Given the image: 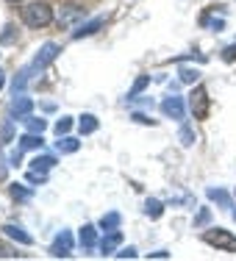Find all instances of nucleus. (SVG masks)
I'll use <instances>...</instances> for the list:
<instances>
[{
    "instance_id": "32",
    "label": "nucleus",
    "mask_w": 236,
    "mask_h": 261,
    "mask_svg": "<svg viewBox=\"0 0 236 261\" xmlns=\"http://www.w3.org/2000/svg\"><path fill=\"white\" fill-rule=\"evenodd\" d=\"M222 59H225V61H236V45L225 47V50H222Z\"/></svg>"
},
{
    "instance_id": "9",
    "label": "nucleus",
    "mask_w": 236,
    "mask_h": 261,
    "mask_svg": "<svg viewBox=\"0 0 236 261\" xmlns=\"http://www.w3.org/2000/svg\"><path fill=\"white\" fill-rule=\"evenodd\" d=\"M3 233L9 236V239L20 242V245H25V247L34 245V236L25 233V228H22V225H17V222H6V225H3Z\"/></svg>"
},
{
    "instance_id": "38",
    "label": "nucleus",
    "mask_w": 236,
    "mask_h": 261,
    "mask_svg": "<svg viewBox=\"0 0 236 261\" xmlns=\"http://www.w3.org/2000/svg\"><path fill=\"white\" fill-rule=\"evenodd\" d=\"M233 220H236V211H233Z\"/></svg>"
},
{
    "instance_id": "1",
    "label": "nucleus",
    "mask_w": 236,
    "mask_h": 261,
    "mask_svg": "<svg viewBox=\"0 0 236 261\" xmlns=\"http://www.w3.org/2000/svg\"><path fill=\"white\" fill-rule=\"evenodd\" d=\"M22 22L28 28H47L53 22V9L47 3H28L22 9Z\"/></svg>"
},
{
    "instance_id": "8",
    "label": "nucleus",
    "mask_w": 236,
    "mask_h": 261,
    "mask_svg": "<svg viewBox=\"0 0 236 261\" xmlns=\"http://www.w3.org/2000/svg\"><path fill=\"white\" fill-rule=\"evenodd\" d=\"M106 25V17H92V20H86V22H81V25L72 31V39H86V36H92V34H97Z\"/></svg>"
},
{
    "instance_id": "11",
    "label": "nucleus",
    "mask_w": 236,
    "mask_h": 261,
    "mask_svg": "<svg viewBox=\"0 0 236 261\" xmlns=\"http://www.w3.org/2000/svg\"><path fill=\"white\" fill-rule=\"evenodd\" d=\"M206 197H208V200H214V203H220L222 208H233V200H231V195H228L225 189H214V186H208Z\"/></svg>"
},
{
    "instance_id": "29",
    "label": "nucleus",
    "mask_w": 236,
    "mask_h": 261,
    "mask_svg": "<svg viewBox=\"0 0 236 261\" xmlns=\"http://www.w3.org/2000/svg\"><path fill=\"white\" fill-rule=\"evenodd\" d=\"M131 120L139 122V125H156V120H153V117H147V114H142V111H134Z\"/></svg>"
},
{
    "instance_id": "30",
    "label": "nucleus",
    "mask_w": 236,
    "mask_h": 261,
    "mask_svg": "<svg viewBox=\"0 0 236 261\" xmlns=\"http://www.w3.org/2000/svg\"><path fill=\"white\" fill-rule=\"evenodd\" d=\"M208 220H211V211H208V208H200V214L195 217V225L200 228V225H206Z\"/></svg>"
},
{
    "instance_id": "17",
    "label": "nucleus",
    "mask_w": 236,
    "mask_h": 261,
    "mask_svg": "<svg viewBox=\"0 0 236 261\" xmlns=\"http://www.w3.org/2000/svg\"><path fill=\"white\" fill-rule=\"evenodd\" d=\"M145 214L150 217V220H159V217L164 214V203L156 200V197H147L145 200Z\"/></svg>"
},
{
    "instance_id": "10",
    "label": "nucleus",
    "mask_w": 236,
    "mask_h": 261,
    "mask_svg": "<svg viewBox=\"0 0 236 261\" xmlns=\"http://www.w3.org/2000/svg\"><path fill=\"white\" fill-rule=\"evenodd\" d=\"M122 245V233L120 228L117 231H106V236L100 239V256H114V250Z\"/></svg>"
},
{
    "instance_id": "26",
    "label": "nucleus",
    "mask_w": 236,
    "mask_h": 261,
    "mask_svg": "<svg viewBox=\"0 0 236 261\" xmlns=\"http://www.w3.org/2000/svg\"><path fill=\"white\" fill-rule=\"evenodd\" d=\"M11 122H14L11 117L3 122V130H0V145H9V142H11Z\"/></svg>"
},
{
    "instance_id": "21",
    "label": "nucleus",
    "mask_w": 236,
    "mask_h": 261,
    "mask_svg": "<svg viewBox=\"0 0 236 261\" xmlns=\"http://www.w3.org/2000/svg\"><path fill=\"white\" fill-rule=\"evenodd\" d=\"M22 122H25V128H28V130H34V134H42V130L47 128V122L42 120V117H31V114H28Z\"/></svg>"
},
{
    "instance_id": "36",
    "label": "nucleus",
    "mask_w": 236,
    "mask_h": 261,
    "mask_svg": "<svg viewBox=\"0 0 236 261\" xmlns=\"http://www.w3.org/2000/svg\"><path fill=\"white\" fill-rule=\"evenodd\" d=\"M3 86H6V72L0 70V89H3Z\"/></svg>"
},
{
    "instance_id": "12",
    "label": "nucleus",
    "mask_w": 236,
    "mask_h": 261,
    "mask_svg": "<svg viewBox=\"0 0 236 261\" xmlns=\"http://www.w3.org/2000/svg\"><path fill=\"white\" fill-rule=\"evenodd\" d=\"M95 245H97V228L86 222V225L81 228V247H84V250H92Z\"/></svg>"
},
{
    "instance_id": "3",
    "label": "nucleus",
    "mask_w": 236,
    "mask_h": 261,
    "mask_svg": "<svg viewBox=\"0 0 236 261\" xmlns=\"http://www.w3.org/2000/svg\"><path fill=\"white\" fill-rule=\"evenodd\" d=\"M189 109H192V114H195V120H206V117H208L211 100H208L206 86L195 84V89H192V95H189Z\"/></svg>"
},
{
    "instance_id": "20",
    "label": "nucleus",
    "mask_w": 236,
    "mask_h": 261,
    "mask_svg": "<svg viewBox=\"0 0 236 261\" xmlns=\"http://www.w3.org/2000/svg\"><path fill=\"white\" fill-rule=\"evenodd\" d=\"M147 84H150V75H139V78H136V81H134V86H131V92H128V103L136 100V97H139V92L145 89Z\"/></svg>"
},
{
    "instance_id": "22",
    "label": "nucleus",
    "mask_w": 236,
    "mask_h": 261,
    "mask_svg": "<svg viewBox=\"0 0 236 261\" xmlns=\"http://www.w3.org/2000/svg\"><path fill=\"white\" fill-rule=\"evenodd\" d=\"M178 139H181V145H183V147H192V145H195V130H192V128L183 122L181 130H178Z\"/></svg>"
},
{
    "instance_id": "2",
    "label": "nucleus",
    "mask_w": 236,
    "mask_h": 261,
    "mask_svg": "<svg viewBox=\"0 0 236 261\" xmlns=\"http://www.w3.org/2000/svg\"><path fill=\"white\" fill-rule=\"evenodd\" d=\"M203 242L222 253H236V236L231 231H225V228H208V231H203Z\"/></svg>"
},
{
    "instance_id": "5",
    "label": "nucleus",
    "mask_w": 236,
    "mask_h": 261,
    "mask_svg": "<svg viewBox=\"0 0 236 261\" xmlns=\"http://www.w3.org/2000/svg\"><path fill=\"white\" fill-rule=\"evenodd\" d=\"M31 111H34V100H31L28 95H22V92H20V95H14V100L9 103V117H11V120H20L22 122Z\"/></svg>"
},
{
    "instance_id": "15",
    "label": "nucleus",
    "mask_w": 236,
    "mask_h": 261,
    "mask_svg": "<svg viewBox=\"0 0 236 261\" xmlns=\"http://www.w3.org/2000/svg\"><path fill=\"white\" fill-rule=\"evenodd\" d=\"M120 225H122V214H120V211H109V214L100 217V228H103V231H117Z\"/></svg>"
},
{
    "instance_id": "31",
    "label": "nucleus",
    "mask_w": 236,
    "mask_h": 261,
    "mask_svg": "<svg viewBox=\"0 0 236 261\" xmlns=\"http://www.w3.org/2000/svg\"><path fill=\"white\" fill-rule=\"evenodd\" d=\"M114 256H117V258H136L139 253H136V247H122L120 253H114Z\"/></svg>"
},
{
    "instance_id": "19",
    "label": "nucleus",
    "mask_w": 236,
    "mask_h": 261,
    "mask_svg": "<svg viewBox=\"0 0 236 261\" xmlns=\"http://www.w3.org/2000/svg\"><path fill=\"white\" fill-rule=\"evenodd\" d=\"M178 81H181V84H197V81H200V70H195V67H181V70H178Z\"/></svg>"
},
{
    "instance_id": "14",
    "label": "nucleus",
    "mask_w": 236,
    "mask_h": 261,
    "mask_svg": "<svg viewBox=\"0 0 236 261\" xmlns=\"http://www.w3.org/2000/svg\"><path fill=\"white\" fill-rule=\"evenodd\" d=\"M97 128H100V122H97V117H95V114H84V117L78 120V130H81V136L95 134Z\"/></svg>"
},
{
    "instance_id": "35",
    "label": "nucleus",
    "mask_w": 236,
    "mask_h": 261,
    "mask_svg": "<svg viewBox=\"0 0 236 261\" xmlns=\"http://www.w3.org/2000/svg\"><path fill=\"white\" fill-rule=\"evenodd\" d=\"M147 258H170V253H167V250H156V253H150Z\"/></svg>"
},
{
    "instance_id": "13",
    "label": "nucleus",
    "mask_w": 236,
    "mask_h": 261,
    "mask_svg": "<svg viewBox=\"0 0 236 261\" xmlns=\"http://www.w3.org/2000/svg\"><path fill=\"white\" fill-rule=\"evenodd\" d=\"M42 145H45L42 134H34V130H28V134L20 136V147H22V150H39Z\"/></svg>"
},
{
    "instance_id": "37",
    "label": "nucleus",
    "mask_w": 236,
    "mask_h": 261,
    "mask_svg": "<svg viewBox=\"0 0 236 261\" xmlns=\"http://www.w3.org/2000/svg\"><path fill=\"white\" fill-rule=\"evenodd\" d=\"M9 3H22V0H9Z\"/></svg>"
},
{
    "instance_id": "28",
    "label": "nucleus",
    "mask_w": 236,
    "mask_h": 261,
    "mask_svg": "<svg viewBox=\"0 0 236 261\" xmlns=\"http://www.w3.org/2000/svg\"><path fill=\"white\" fill-rule=\"evenodd\" d=\"M11 42H14V25H6L0 34V45H11Z\"/></svg>"
},
{
    "instance_id": "24",
    "label": "nucleus",
    "mask_w": 236,
    "mask_h": 261,
    "mask_svg": "<svg viewBox=\"0 0 236 261\" xmlns=\"http://www.w3.org/2000/svg\"><path fill=\"white\" fill-rule=\"evenodd\" d=\"M75 17H84V11H81L78 6H70V9L64 11V14H59V25H67V22L75 20Z\"/></svg>"
},
{
    "instance_id": "7",
    "label": "nucleus",
    "mask_w": 236,
    "mask_h": 261,
    "mask_svg": "<svg viewBox=\"0 0 236 261\" xmlns=\"http://www.w3.org/2000/svg\"><path fill=\"white\" fill-rule=\"evenodd\" d=\"M50 256H53V258H70V256H72V233H70V231H61V233L53 239Z\"/></svg>"
},
{
    "instance_id": "18",
    "label": "nucleus",
    "mask_w": 236,
    "mask_h": 261,
    "mask_svg": "<svg viewBox=\"0 0 236 261\" xmlns=\"http://www.w3.org/2000/svg\"><path fill=\"white\" fill-rule=\"evenodd\" d=\"M56 167V156H36L31 161V170H39V172H50Z\"/></svg>"
},
{
    "instance_id": "16",
    "label": "nucleus",
    "mask_w": 236,
    "mask_h": 261,
    "mask_svg": "<svg viewBox=\"0 0 236 261\" xmlns=\"http://www.w3.org/2000/svg\"><path fill=\"white\" fill-rule=\"evenodd\" d=\"M81 142L75 136H59V142H56V150L59 153H78Z\"/></svg>"
},
{
    "instance_id": "4",
    "label": "nucleus",
    "mask_w": 236,
    "mask_h": 261,
    "mask_svg": "<svg viewBox=\"0 0 236 261\" xmlns=\"http://www.w3.org/2000/svg\"><path fill=\"white\" fill-rule=\"evenodd\" d=\"M59 53H61V47L56 45V42H45V45L36 50L34 56V61H31V67H34L36 72H42V70H47V67L53 64L56 59H59Z\"/></svg>"
},
{
    "instance_id": "23",
    "label": "nucleus",
    "mask_w": 236,
    "mask_h": 261,
    "mask_svg": "<svg viewBox=\"0 0 236 261\" xmlns=\"http://www.w3.org/2000/svg\"><path fill=\"white\" fill-rule=\"evenodd\" d=\"M9 192H11L14 200H28V197H31V189H28V186H22V184H11Z\"/></svg>"
},
{
    "instance_id": "34",
    "label": "nucleus",
    "mask_w": 236,
    "mask_h": 261,
    "mask_svg": "<svg viewBox=\"0 0 236 261\" xmlns=\"http://www.w3.org/2000/svg\"><path fill=\"white\" fill-rule=\"evenodd\" d=\"M14 256H17V253H11L6 245H0V258H14Z\"/></svg>"
},
{
    "instance_id": "27",
    "label": "nucleus",
    "mask_w": 236,
    "mask_h": 261,
    "mask_svg": "<svg viewBox=\"0 0 236 261\" xmlns=\"http://www.w3.org/2000/svg\"><path fill=\"white\" fill-rule=\"evenodd\" d=\"M28 184H45L47 181V172H39V170H28Z\"/></svg>"
},
{
    "instance_id": "25",
    "label": "nucleus",
    "mask_w": 236,
    "mask_h": 261,
    "mask_svg": "<svg viewBox=\"0 0 236 261\" xmlns=\"http://www.w3.org/2000/svg\"><path fill=\"white\" fill-rule=\"evenodd\" d=\"M70 128H72V117H61V120L56 122V134H59V136H67V134H70Z\"/></svg>"
},
{
    "instance_id": "6",
    "label": "nucleus",
    "mask_w": 236,
    "mask_h": 261,
    "mask_svg": "<svg viewBox=\"0 0 236 261\" xmlns=\"http://www.w3.org/2000/svg\"><path fill=\"white\" fill-rule=\"evenodd\" d=\"M161 111H164V117H170V120H183V117H186L183 97H178V95L164 97V100H161Z\"/></svg>"
},
{
    "instance_id": "33",
    "label": "nucleus",
    "mask_w": 236,
    "mask_h": 261,
    "mask_svg": "<svg viewBox=\"0 0 236 261\" xmlns=\"http://www.w3.org/2000/svg\"><path fill=\"white\" fill-rule=\"evenodd\" d=\"M20 156H22V147H17V150L9 156V164H11V167H17V164H20Z\"/></svg>"
}]
</instances>
